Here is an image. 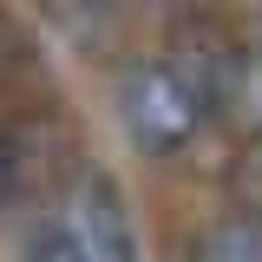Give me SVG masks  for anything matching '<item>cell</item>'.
I'll use <instances>...</instances> for the list:
<instances>
[{
    "mask_svg": "<svg viewBox=\"0 0 262 262\" xmlns=\"http://www.w3.org/2000/svg\"><path fill=\"white\" fill-rule=\"evenodd\" d=\"M13 190H20V151L0 138V203H13Z\"/></svg>",
    "mask_w": 262,
    "mask_h": 262,
    "instance_id": "8992f818",
    "label": "cell"
},
{
    "mask_svg": "<svg viewBox=\"0 0 262 262\" xmlns=\"http://www.w3.org/2000/svg\"><path fill=\"white\" fill-rule=\"evenodd\" d=\"M229 184H236V196H243V210H249V216H262V131L243 144V151H236Z\"/></svg>",
    "mask_w": 262,
    "mask_h": 262,
    "instance_id": "277c9868",
    "label": "cell"
},
{
    "mask_svg": "<svg viewBox=\"0 0 262 262\" xmlns=\"http://www.w3.org/2000/svg\"><path fill=\"white\" fill-rule=\"evenodd\" d=\"M196 118H203V98H196V85L177 66H144V72H131L125 125H131V138H138V151H177L196 131Z\"/></svg>",
    "mask_w": 262,
    "mask_h": 262,
    "instance_id": "6da1fadb",
    "label": "cell"
},
{
    "mask_svg": "<svg viewBox=\"0 0 262 262\" xmlns=\"http://www.w3.org/2000/svg\"><path fill=\"white\" fill-rule=\"evenodd\" d=\"M85 236H92V262H138V243H131V223L125 210H118V196L105 190V184H92L85 190Z\"/></svg>",
    "mask_w": 262,
    "mask_h": 262,
    "instance_id": "7a4b0ae2",
    "label": "cell"
},
{
    "mask_svg": "<svg viewBox=\"0 0 262 262\" xmlns=\"http://www.w3.org/2000/svg\"><path fill=\"white\" fill-rule=\"evenodd\" d=\"M27 262H92V256L79 249L72 229H39V236L27 243Z\"/></svg>",
    "mask_w": 262,
    "mask_h": 262,
    "instance_id": "5b68a950",
    "label": "cell"
},
{
    "mask_svg": "<svg viewBox=\"0 0 262 262\" xmlns=\"http://www.w3.org/2000/svg\"><path fill=\"white\" fill-rule=\"evenodd\" d=\"M196 262H262V216H229V223H216L210 236H203V249H196Z\"/></svg>",
    "mask_w": 262,
    "mask_h": 262,
    "instance_id": "3957f363",
    "label": "cell"
}]
</instances>
